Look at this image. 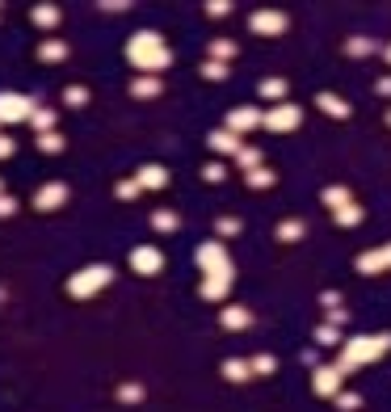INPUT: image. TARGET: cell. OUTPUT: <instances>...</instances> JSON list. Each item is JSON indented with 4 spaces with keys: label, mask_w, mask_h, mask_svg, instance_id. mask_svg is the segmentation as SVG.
Returning <instances> with one entry per match:
<instances>
[{
    "label": "cell",
    "mask_w": 391,
    "mask_h": 412,
    "mask_svg": "<svg viewBox=\"0 0 391 412\" xmlns=\"http://www.w3.org/2000/svg\"><path fill=\"white\" fill-rule=\"evenodd\" d=\"M337 408H341V412L362 408V395H358V391H337Z\"/></svg>",
    "instance_id": "cell-40"
},
{
    "label": "cell",
    "mask_w": 391,
    "mask_h": 412,
    "mask_svg": "<svg viewBox=\"0 0 391 412\" xmlns=\"http://www.w3.org/2000/svg\"><path fill=\"white\" fill-rule=\"evenodd\" d=\"M374 88H379V93H383V97H391V76H383V80H379V84H374Z\"/></svg>",
    "instance_id": "cell-48"
},
{
    "label": "cell",
    "mask_w": 391,
    "mask_h": 412,
    "mask_svg": "<svg viewBox=\"0 0 391 412\" xmlns=\"http://www.w3.org/2000/svg\"><path fill=\"white\" fill-rule=\"evenodd\" d=\"M248 366H253V379H261V375H273L278 371V357L273 353H253Z\"/></svg>",
    "instance_id": "cell-29"
},
{
    "label": "cell",
    "mask_w": 391,
    "mask_h": 412,
    "mask_svg": "<svg viewBox=\"0 0 391 412\" xmlns=\"http://www.w3.org/2000/svg\"><path fill=\"white\" fill-rule=\"evenodd\" d=\"M320 202L328 206V211H341V206H349L354 198H349L345 185H324V189H320Z\"/></svg>",
    "instance_id": "cell-23"
},
{
    "label": "cell",
    "mask_w": 391,
    "mask_h": 412,
    "mask_svg": "<svg viewBox=\"0 0 391 412\" xmlns=\"http://www.w3.org/2000/svg\"><path fill=\"white\" fill-rule=\"evenodd\" d=\"M30 127H34L38 135L55 131V127H60V110H46V106H38V110H34V118H30Z\"/></svg>",
    "instance_id": "cell-24"
},
{
    "label": "cell",
    "mask_w": 391,
    "mask_h": 412,
    "mask_svg": "<svg viewBox=\"0 0 391 412\" xmlns=\"http://www.w3.org/2000/svg\"><path fill=\"white\" fill-rule=\"evenodd\" d=\"M97 9H105V13H122V9H131V0H101Z\"/></svg>",
    "instance_id": "cell-45"
},
{
    "label": "cell",
    "mask_w": 391,
    "mask_h": 412,
    "mask_svg": "<svg viewBox=\"0 0 391 412\" xmlns=\"http://www.w3.org/2000/svg\"><path fill=\"white\" fill-rule=\"evenodd\" d=\"M30 21L38 26V30H55L64 21V13H60V5H34V13H30Z\"/></svg>",
    "instance_id": "cell-20"
},
{
    "label": "cell",
    "mask_w": 391,
    "mask_h": 412,
    "mask_svg": "<svg viewBox=\"0 0 391 412\" xmlns=\"http://www.w3.org/2000/svg\"><path fill=\"white\" fill-rule=\"evenodd\" d=\"M202 76H206V80H228V64L206 59V64H202Z\"/></svg>",
    "instance_id": "cell-39"
},
{
    "label": "cell",
    "mask_w": 391,
    "mask_h": 412,
    "mask_svg": "<svg viewBox=\"0 0 391 412\" xmlns=\"http://www.w3.org/2000/svg\"><path fill=\"white\" fill-rule=\"evenodd\" d=\"M135 181H139V189H164V185H169V169H164V165H143L135 173Z\"/></svg>",
    "instance_id": "cell-17"
},
{
    "label": "cell",
    "mask_w": 391,
    "mask_h": 412,
    "mask_svg": "<svg viewBox=\"0 0 391 412\" xmlns=\"http://www.w3.org/2000/svg\"><path fill=\"white\" fill-rule=\"evenodd\" d=\"M164 93V80L160 76H135L131 80V97L135 101H152V97H160Z\"/></svg>",
    "instance_id": "cell-18"
},
{
    "label": "cell",
    "mask_w": 391,
    "mask_h": 412,
    "mask_svg": "<svg viewBox=\"0 0 391 412\" xmlns=\"http://www.w3.org/2000/svg\"><path fill=\"white\" fill-rule=\"evenodd\" d=\"M240 227H244V223H240L236 215H223V219L215 223V232H219V240H232V236H240Z\"/></svg>",
    "instance_id": "cell-37"
},
{
    "label": "cell",
    "mask_w": 391,
    "mask_h": 412,
    "mask_svg": "<svg viewBox=\"0 0 391 412\" xmlns=\"http://www.w3.org/2000/svg\"><path fill=\"white\" fill-rule=\"evenodd\" d=\"M206 147L215 151V156H236L244 143H240V135H232L228 127H219V131H210V135H206Z\"/></svg>",
    "instance_id": "cell-13"
},
{
    "label": "cell",
    "mask_w": 391,
    "mask_h": 412,
    "mask_svg": "<svg viewBox=\"0 0 391 412\" xmlns=\"http://www.w3.org/2000/svg\"><path fill=\"white\" fill-rule=\"evenodd\" d=\"M320 303L328 307V312H332V307H341V290H324V294H320Z\"/></svg>",
    "instance_id": "cell-47"
},
{
    "label": "cell",
    "mask_w": 391,
    "mask_h": 412,
    "mask_svg": "<svg viewBox=\"0 0 391 412\" xmlns=\"http://www.w3.org/2000/svg\"><path fill=\"white\" fill-rule=\"evenodd\" d=\"M257 93H261V101H273V106H282V97H287V80H282V76H269V80H261V84H257Z\"/></svg>",
    "instance_id": "cell-22"
},
{
    "label": "cell",
    "mask_w": 391,
    "mask_h": 412,
    "mask_svg": "<svg viewBox=\"0 0 391 412\" xmlns=\"http://www.w3.org/2000/svg\"><path fill=\"white\" fill-rule=\"evenodd\" d=\"M232 13V0H206V17H228Z\"/></svg>",
    "instance_id": "cell-42"
},
{
    "label": "cell",
    "mask_w": 391,
    "mask_h": 412,
    "mask_svg": "<svg viewBox=\"0 0 391 412\" xmlns=\"http://www.w3.org/2000/svg\"><path fill=\"white\" fill-rule=\"evenodd\" d=\"M316 345H320V349H341V345H345V341H341V328L320 324V328H316Z\"/></svg>",
    "instance_id": "cell-27"
},
{
    "label": "cell",
    "mask_w": 391,
    "mask_h": 412,
    "mask_svg": "<svg viewBox=\"0 0 391 412\" xmlns=\"http://www.w3.org/2000/svg\"><path fill=\"white\" fill-rule=\"evenodd\" d=\"M38 59H42V64H64V59H68V42H60V38L38 42Z\"/></svg>",
    "instance_id": "cell-21"
},
{
    "label": "cell",
    "mask_w": 391,
    "mask_h": 412,
    "mask_svg": "<svg viewBox=\"0 0 391 412\" xmlns=\"http://www.w3.org/2000/svg\"><path fill=\"white\" fill-rule=\"evenodd\" d=\"M383 122H387V127H391V110H387V114H383Z\"/></svg>",
    "instance_id": "cell-51"
},
{
    "label": "cell",
    "mask_w": 391,
    "mask_h": 412,
    "mask_svg": "<svg viewBox=\"0 0 391 412\" xmlns=\"http://www.w3.org/2000/svg\"><path fill=\"white\" fill-rule=\"evenodd\" d=\"M64 147H68V139H64L60 131H46V135H38V151H46V156H60Z\"/></svg>",
    "instance_id": "cell-28"
},
{
    "label": "cell",
    "mask_w": 391,
    "mask_h": 412,
    "mask_svg": "<svg viewBox=\"0 0 391 412\" xmlns=\"http://www.w3.org/2000/svg\"><path fill=\"white\" fill-rule=\"evenodd\" d=\"M17 151V143H13V135H0V160H9Z\"/></svg>",
    "instance_id": "cell-46"
},
{
    "label": "cell",
    "mask_w": 391,
    "mask_h": 412,
    "mask_svg": "<svg viewBox=\"0 0 391 412\" xmlns=\"http://www.w3.org/2000/svg\"><path fill=\"white\" fill-rule=\"evenodd\" d=\"M261 118H265V110H257V106H236V110H228V127L232 135H248V131H257L261 127Z\"/></svg>",
    "instance_id": "cell-12"
},
{
    "label": "cell",
    "mask_w": 391,
    "mask_h": 412,
    "mask_svg": "<svg viewBox=\"0 0 391 412\" xmlns=\"http://www.w3.org/2000/svg\"><path fill=\"white\" fill-rule=\"evenodd\" d=\"M5 299H9V290H5V286H0V307H5Z\"/></svg>",
    "instance_id": "cell-49"
},
{
    "label": "cell",
    "mask_w": 391,
    "mask_h": 412,
    "mask_svg": "<svg viewBox=\"0 0 391 412\" xmlns=\"http://www.w3.org/2000/svg\"><path fill=\"white\" fill-rule=\"evenodd\" d=\"M332 219H337V227H358L366 219V211L358 202H349V206H341V211H332Z\"/></svg>",
    "instance_id": "cell-26"
},
{
    "label": "cell",
    "mask_w": 391,
    "mask_h": 412,
    "mask_svg": "<svg viewBox=\"0 0 391 412\" xmlns=\"http://www.w3.org/2000/svg\"><path fill=\"white\" fill-rule=\"evenodd\" d=\"M127 261H131V270L139 278H156L164 270V252H160V244H139V248H131Z\"/></svg>",
    "instance_id": "cell-7"
},
{
    "label": "cell",
    "mask_w": 391,
    "mask_h": 412,
    "mask_svg": "<svg viewBox=\"0 0 391 412\" xmlns=\"http://www.w3.org/2000/svg\"><path fill=\"white\" fill-rule=\"evenodd\" d=\"M152 227H156V232H177V227H181V215H177V211H156V215H152Z\"/></svg>",
    "instance_id": "cell-34"
},
{
    "label": "cell",
    "mask_w": 391,
    "mask_h": 412,
    "mask_svg": "<svg viewBox=\"0 0 391 412\" xmlns=\"http://www.w3.org/2000/svg\"><path fill=\"white\" fill-rule=\"evenodd\" d=\"M64 202H68V185H64V181H46V185H38V194H34V211L51 215V211H60Z\"/></svg>",
    "instance_id": "cell-11"
},
{
    "label": "cell",
    "mask_w": 391,
    "mask_h": 412,
    "mask_svg": "<svg viewBox=\"0 0 391 412\" xmlns=\"http://www.w3.org/2000/svg\"><path fill=\"white\" fill-rule=\"evenodd\" d=\"M374 50H379V46H374L370 38H349V42H345V55H354V59H366V55H374Z\"/></svg>",
    "instance_id": "cell-35"
},
{
    "label": "cell",
    "mask_w": 391,
    "mask_h": 412,
    "mask_svg": "<svg viewBox=\"0 0 391 412\" xmlns=\"http://www.w3.org/2000/svg\"><path fill=\"white\" fill-rule=\"evenodd\" d=\"M303 236H307V223L303 219H282V223H278V240H282V244H295Z\"/></svg>",
    "instance_id": "cell-25"
},
{
    "label": "cell",
    "mask_w": 391,
    "mask_h": 412,
    "mask_svg": "<svg viewBox=\"0 0 391 412\" xmlns=\"http://www.w3.org/2000/svg\"><path fill=\"white\" fill-rule=\"evenodd\" d=\"M127 64L139 76H160V72H169L173 50H169V42L160 38V30H139V34L127 38Z\"/></svg>",
    "instance_id": "cell-1"
},
{
    "label": "cell",
    "mask_w": 391,
    "mask_h": 412,
    "mask_svg": "<svg viewBox=\"0 0 391 412\" xmlns=\"http://www.w3.org/2000/svg\"><path fill=\"white\" fill-rule=\"evenodd\" d=\"M114 395H118L122 404H143V395H147V387H143V383H122V387H118Z\"/></svg>",
    "instance_id": "cell-36"
},
{
    "label": "cell",
    "mask_w": 391,
    "mask_h": 412,
    "mask_svg": "<svg viewBox=\"0 0 391 412\" xmlns=\"http://www.w3.org/2000/svg\"><path fill=\"white\" fill-rule=\"evenodd\" d=\"M194 265L202 270V278H206V274H236V270H232V256H228V244H223V240L198 244V248H194Z\"/></svg>",
    "instance_id": "cell-4"
},
{
    "label": "cell",
    "mask_w": 391,
    "mask_h": 412,
    "mask_svg": "<svg viewBox=\"0 0 391 412\" xmlns=\"http://www.w3.org/2000/svg\"><path fill=\"white\" fill-rule=\"evenodd\" d=\"M219 371H223V379H228V383H248V379H253L248 357H228V362H223Z\"/></svg>",
    "instance_id": "cell-19"
},
{
    "label": "cell",
    "mask_w": 391,
    "mask_h": 412,
    "mask_svg": "<svg viewBox=\"0 0 391 412\" xmlns=\"http://www.w3.org/2000/svg\"><path fill=\"white\" fill-rule=\"evenodd\" d=\"M244 181H248V189H273V181H278V177H273V173H269V169L261 165V169L244 173Z\"/></svg>",
    "instance_id": "cell-33"
},
{
    "label": "cell",
    "mask_w": 391,
    "mask_h": 412,
    "mask_svg": "<svg viewBox=\"0 0 391 412\" xmlns=\"http://www.w3.org/2000/svg\"><path fill=\"white\" fill-rule=\"evenodd\" d=\"M236 165H240L244 173H253V169H261V147H248V143H244V147L236 151Z\"/></svg>",
    "instance_id": "cell-32"
},
{
    "label": "cell",
    "mask_w": 391,
    "mask_h": 412,
    "mask_svg": "<svg viewBox=\"0 0 391 412\" xmlns=\"http://www.w3.org/2000/svg\"><path fill=\"white\" fill-rule=\"evenodd\" d=\"M109 282H114V265L97 261V265H84V270H76V274L68 278V294H72V299H93V294H101Z\"/></svg>",
    "instance_id": "cell-3"
},
{
    "label": "cell",
    "mask_w": 391,
    "mask_h": 412,
    "mask_svg": "<svg viewBox=\"0 0 391 412\" xmlns=\"http://www.w3.org/2000/svg\"><path fill=\"white\" fill-rule=\"evenodd\" d=\"M383 55H387V64H391V46H383Z\"/></svg>",
    "instance_id": "cell-50"
},
{
    "label": "cell",
    "mask_w": 391,
    "mask_h": 412,
    "mask_svg": "<svg viewBox=\"0 0 391 412\" xmlns=\"http://www.w3.org/2000/svg\"><path fill=\"white\" fill-rule=\"evenodd\" d=\"M139 194H143V189H139V181H135V177H127V181H118V185H114V198H122V202H135Z\"/></svg>",
    "instance_id": "cell-38"
},
{
    "label": "cell",
    "mask_w": 391,
    "mask_h": 412,
    "mask_svg": "<svg viewBox=\"0 0 391 412\" xmlns=\"http://www.w3.org/2000/svg\"><path fill=\"white\" fill-rule=\"evenodd\" d=\"M202 177H206V181L215 185V181H223V177H228V165H223V160H210V165L202 169Z\"/></svg>",
    "instance_id": "cell-41"
},
{
    "label": "cell",
    "mask_w": 391,
    "mask_h": 412,
    "mask_svg": "<svg viewBox=\"0 0 391 412\" xmlns=\"http://www.w3.org/2000/svg\"><path fill=\"white\" fill-rule=\"evenodd\" d=\"M261 127H265V131H273V135L299 131V127H303V110L295 106V101H282V106H269V110H265V118H261Z\"/></svg>",
    "instance_id": "cell-6"
},
{
    "label": "cell",
    "mask_w": 391,
    "mask_h": 412,
    "mask_svg": "<svg viewBox=\"0 0 391 412\" xmlns=\"http://www.w3.org/2000/svg\"><path fill=\"white\" fill-rule=\"evenodd\" d=\"M316 106L328 114V118H337V122H345L354 110H349V101L345 97H337V93H316Z\"/></svg>",
    "instance_id": "cell-15"
},
{
    "label": "cell",
    "mask_w": 391,
    "mask_h": 412,
    "mask_svg": "<svg viewBox=\"0 0 391 412\" xmlns=\"http://www.w3.org/2000/svg\"><path fill=\"white\" fill-rule=\"evenodd\" d=\"M354 270H358V274H366V278H374V274L391 270V244H379V248H370V252H358Z\"/></svg>",
    "instance_id": "cell-10"
},
{
    "label": "cell",
    "mask_w": 391,
    "mask_h": 412,
    "mask_svg": "<svg viewBox=\"0 0 391 412\" xmlns=\"http://www.w3.org/2000/svg\"><path fill=\"white\" fill-rule=\"evenodd\" d=\"M9 215H17V198L13 194H0V219H9Z\"/></svg>",
    "instance_id": "cell-43"
},
{
    "label": "cell",
    "mask_w": 391,
    "mask_h": 412,
    "mask_svg": "<svg viewBox=\"0 0 391 412\" xmlns=\"http://www.w3.org/2000/svg\"><path fill=\"white\" fill-rule=\"evenodd\" d=\"M311 391L324 395V400H337V391H345V375L337 371V362L332 366H316L311 371Z\"/></svg>",
    "instance_id": "cell-8"
},
{
    "label": "cell",
    "mask_w": 391,
    "mask_h": 412,
    "mask_svg": "<svg viewBox=\"0 0 391 412\" xmlns=\"http://www.w3.org/2000/svg\"><path fill=\"white\" fill-rule=\"evenodd\" d=\"M0 194H5V177H0Z\"/></svg>",
    "instance_id": "cell-52"
},
{
    "label": "cell",
    "mask_w": 391,
    "mask_h": 412,
    "mask_svg": "<svg viewBox=\"0 0 391 412\" xmlns=\"http://www.w3.org/2000/svg\"><path fill=\"white\" fill-rule=\"evenodd\" d=\"M210 59H219V64L236 59V42L232 38H210Z\"/></svg>",
    "instance_id": "cell-30"
},
{
    "label": "cell",
    "mask_w": 391,
    "mask_h": 412,
    "mask_svg": "<svg viewBox=\"0 0 391 412\" xmlns=\"http://www.w3.org/2000/svg\"><path fill=\"white\" fill-rule=\"evenodd\" d=\"M324 324H332V328H341V324H349V312H345V307H332V312H328V320Z\"/></svg>",
    "instance_id": "cell-44"
},
{
    "label": "cell",
    "mask_w": 391,
    "mask_h": 412,
    "mask_svg": "<svg viewBox=\"0 0 391 412\" xmlns=\"http://www.w3.org/2000/svg\"><path fill=\"white\" fill-rule=\"evenodd\" d=\"M38 110V101L26 97V93H9L0 88V127H13V122H30Z\"/></svg>",
    "instance_id": "cell-5"
},
{
    "label": "cell",
    "mask_w": 391,
    "mask_h": 412,
    "mask_svg": "<svg viewBox=\"0 0 391 412\" xmlns=\"http://www.w3.org/2000/svg\"><path fill=\"white\" fill-rule=\"evenodd\" d=\"M287 26H291V17H287L282 9H257V13L248 17V30H253V34H261V38L282 34Z\"/></svg>",
    "instance_id": "cell-9"
},
{
    "label": "cell",
    "mask_w": 391,
    "mask_h": 412,
    "mask_svg": "<svg viewBox=\"0 0 391 412\" xmlns=\"http://www.w3.org/2000/svg\"><path fill=\"white\" fill-rule=\"evenodd\" d=\"M391 349V333H370V337H354L337 349V371L341 375H354L358 366H370Z\"/></svg>",
    "instance_id": "cell-2"
},
{
    "label": "cell",
    "mask_w": 391,
    "mask_h": 412,
    "mask_svg": "<svg viewBox=\"0 0 391 412\" xmlns=\"http://www.w3.org/2000/svg\"><path fill=\"white\" fill-rule=\"evenodd\" d=\"M64 106H68V110H84V106H89V88H84V84H68V88H64Z\"/></svg>",
    "instance_id": "cell-31"
},
{
    "label": "cell",
    "mask_w": 391,
    "mask_h": 412,
    "mask_svg": "<svg viewBox=\"0 0 391 412\" xmlns=\"http://www.w3.org/2000/svg\"><path fill=\"white\" fill-rule=\"evenodd\" d=\"M219 324L223 328H228V333H240V328H253V312H248V307H223V312H219Z\"/></svg>",
    "instance_id": "cell-16"
},
{
    "label": "cell",
    "mask_w": 391,
    "mask_h": 412,
    "mask_svg": "<svg viewBox=\"0 0 391 412\" xmlns=\"http://www.w3.org/2000/svg\"><path fill=\"white\" fill-rule=\"evenodd\" d=\"M228 290H232V274H206V278H202V286H198V294H202L206 303L228 299Z\"/></svg>",
    "instance_id": "cell-14"
}]
</instances>
